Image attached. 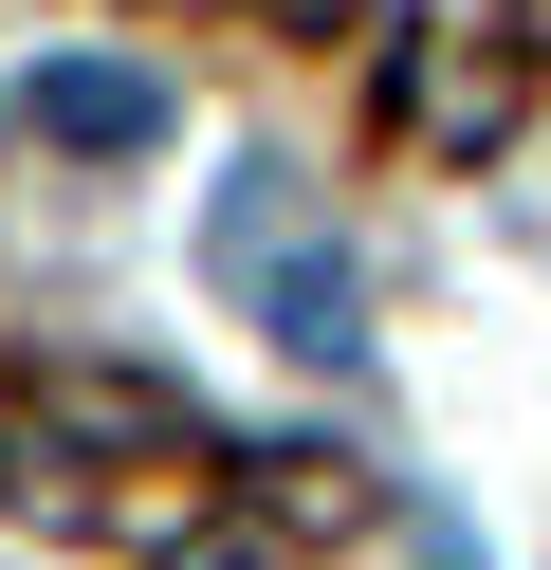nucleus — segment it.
I'll use <instances>...</instances> for the list:
<instances>
[{
    "instance_id": "f257e3e1",
    "label": "nucleus",
    "mask_w": 551,
    "mask_h": 570,
    "mask_svg": "<svg viewBox=\"0 0 551 570\" xmlns=\"http://www.w3.org/2000/svg\"><path fill=\"white\" fill-rule=\"evenodd\" d=\"M203 276H220V295H239L257 332L294 350V368H350V350H367V295H350V258L313 239V185H294V166H239V185H220Z\"/></svg>"
},
{
    "instance_id": "f03ea898",
    "label": "nucleus",
    "mask_w": 551,
    "mask_h": 570,
    "mask_svg": "<svg viewBox=\"0 0 551 570\" xmlns=\"http://www.w3.org/2000/svg\"><path fill=\"white\" fill-rule=\"evenodd\" d=\"M37 148H73V166H147L166 148V75L147 56H37Z\"/></svg>"
},
{
    "instance_id": "7ed1b4c3",
    "label": "nucleus",
    "mask_w": 551,
    "mask_h": 570,
    "mask_svg": "<svg viewBox=\"0 0 551 570\" xmlns=\"http://www.w3.org/2000/svg\"><path fill=\"white\" fill-rule=\"evenodd\" d=\"M37 423H92V442H203V405L147 368H37Z\"/></svg>"
},
{
    "instance_id": "20e7f679",
    "label": "nucleus",
    "mask_w": 551,
    "mask_h": 570,
    "mask_svg": "<svg viewBox=\"0 0 551 570\" xmlns=\"http://www.w3.org/2000/svg\"><path fill=\"white\" fill-rule=\"evenodd\" d=\"M166 570H257V533H166Z\"/></svg>"
},
{
    "instance_id": "39448f33",
    "label": "nucleus",
    "mask_w": 551,
    "mask_h": 570,
    "mask_svg": "<svg viewBox=\"0 0 551 570\" xmlns=\"http://www.w3.org/2000/svg\"><path fill=\"white\" fill-rule=\"evenodd\" d=\"M257 19H294V38H331V19H350V0H257Z\"/></svg>"
}]
</instances>
